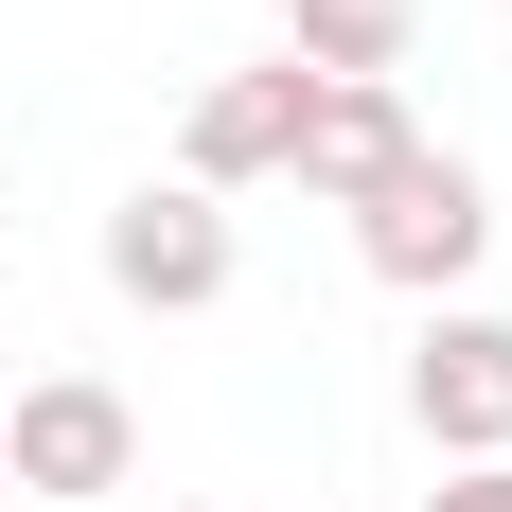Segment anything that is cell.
<instances>
[{"label":"cell","mask_w":512,"mask_h":512,"mask_svg":"<svg viewBox=\"0 0 512 512\" xmlns=\"http://www.w3.org/2000/svg\"><path fill=\"white\" fill-rule=\"evenodd\" d=\"M0 512H18V495H0Z\"/></svg>","instance_id":"9c48e42d"},{"label":"cell","mask_w":512,"mask_h":512,"mask_svg":"<svg viewBox=\"0 0 512 512\" xmlns=\"http://www.w3.org/2000/svg\"><path fill=\"white\" fill-rule=\"evenodd\" d=\"M301 124H318V71H230V89H195V124H177V195L301 177Z\"/></svg>","instance_id":"277c9868"},{"label":"cell","mask_w":512,"mask_h":512,"mask_svg":"<svg viewBox=\"0 0 512 512\" xmlns=\"http://www.w3.org/2000/svg\"><path fill=\"white\" fill-rule=\"evenodd\" d=\"M354 248H371V283H407V301L477 283V248H495L477 159H460V142H407V159H389V195H354Z\"/></svg>","instance_id":"6da1fadb"},{"label":"cell","mask_w":512,"mask_h":512,"mask_svg":"<svg viewBox=\"0 0 512 512\" xmlns=\"http://www.w3.org/2000/svg\"><path fill=\"white\" fill-rule=\"evenodd\" d=\"M424 36V0H283V71H318V89H389Z\"/></svg>","instance_id":"8992f818"},{"label":"cell","mask_w":512,"mask_h":512,"mask_svg":"<svg viewBox=\"0 0 512 512\" xmlns=\"http://www.w3.org/2000/svg\"><path fill=\"white\" fill-rule=\"evenodd\" d=\"M407 424L442 442V477L512 460V318H424V354H407Z\"/></svg>","instance_id":"3957f363"},{"label":"cell","mask_w":512,"mask_h":512,"mask_svg":"<svg viewBox=\"0 0 512 512\" xmlns=\"http://www.w3.org/2000/svg\"><path fill=\"white\" fill-rule=\"evenodd\" d=\"M424 124H407V89H318V124H301V195H389V159H407Z\"/></svg>","instance_id":"52a82bcc"},{"label":"cell","mask_w":512,"mask_h":512,"mask_svg":"<svg viewBox=\"0 0 512 512\" xmlns=\"http://www.w3.org/2000/svg\"><path fill=\"white\" fill-rule=\"evenodd\" d=\"M424 512H512V460H477V477H442Z\"/></svg>","instance_id":"ba28073f"},{"label":"cell","mask_w":512,"mask_h":512,"mask_svg":"<svg viewBox=\"0 0 512 512\" xmlns=\"http://www.w3.org/2000/svg\"><path fill=\"white\" fill-rule=\"evenodd\" d=\"M106 283H124L142 318H195V301H230V212H212V195H159V177H142V195L106 212Z\"/></svg>","instance_id":"5b68a950"},{"label":"cell","mask_w":512,"mask_h":512,"mask_svg":"<svg viewBox=\"0 0 512 512\" xmlns=\"http://www.w3.org/2000/svg\"><path fill=\"white\" fill-rule=\"evenodd\" d=\"M124 460H142V424H124V389L106 371H53V389H18L0 407V495H124Z\"/></svg>","instance_id":"7a4b0ae2"}]
</instances>
